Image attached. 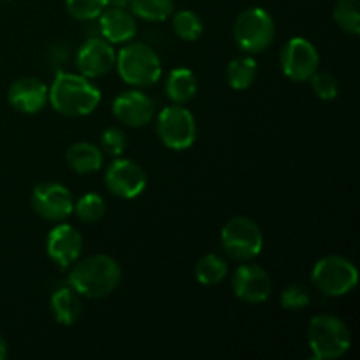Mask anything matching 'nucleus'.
<instances>
[{"instance_id": "obj_1", "label": "nucleus", "mask_w": 360, "mask_h": 360, "mask_svg": "<svg viewBox=\"0 0 360 360\" xmlns=\"http://www.w3.org/2000/svg\"><path fill=\"white\" fill-rule=\"evenodd\" d=\"M102 94L83 74L58 70L48 88V102H51L56 112L69 118L88 116L98 108Z\"/></svg>"}, {"instance_id": "obj_2", "label": "nucleus", "mask_w": 360, "mask_h": 360, "mask_svg": "<svg viewBox=\"0 0 360 360\" xmlns=\"http://www.w3.org/2000/svg\"><path fill=\"white\" fill-rule=\"evenodd\" d=\"M122 267L112 257L97 253L72 264L67 283L86 299H102L118 288Z\"/></svg>"}, {"instance_id": "obj_3", "label": "nucleus", "mask_w": 360, "mask_h": 360, "mask_svg": "<svg viewBox=\"0 0 360 360\" xmlns=\"http://www.w3.org/2000/svg\"><path fill=\"white\" fill-rule=\"evenodd\" d=\"M115 67L127 84L137 88L153 86L162 76V63L151 46L129 42L116 53Z\"/></svg>"}, {"instance_id": "obj_4", "label": "nucleus", "mask_w": 360, "mask_h": 360, "mask_svg": "<svg viewBox=\"0 0 360 360\" xmlns=\"http://www.w3.org/2000/svg\"><path fill=\"white\" fill-rule=\"evenodd\" d=\"M308 345L315 359H340L350 350V329L338 316L316 315L308 326Z\"/></svg>"}, {"instance_id": "obj_5", "label": "nucleus", "mask_w": 360, "mask_h": 360, "mask_svg": "<svg viewBox=\"0 0 360 360\" xmlns=\"http://www.w3.org/2000/svg\"><path fill=\"white\" fill-rule=\"evenodd\" d=\"M274 20L262 7H250L238 16L234 23V41L246 55L262 53L274 41Z\"/></svg>"}, {"instance_id": "obj_6", "label": "nucleus", "mask_w": 360, "mask_h": 360, "mask_svg": "<svg viewBox=\"0 0 360 360\" xmlns=\"http://www.w3.org/2000/svg\"><path fill=\"white\" fill-rule=\"evenodd\" d=\"M311 280L315 287L326 295L341 297L357 287L359 271L347 257L327 255L313 266Z\"/></svg>"}, {"instance_id": "obj_7", "label": "nucleus", "mask_w": 360, "mask_h": 360, "mask_svg": "<svg viewBox=\"0 0 360 360\" xmlns=\"http://www.w3.org/2000/svg\"><path fill=\"white\" fill-rule=\"evenodd\" d=\"M221 245L231 259L250 262L262 252L264 236L252 218L234 217L221 229Z\"/></svg>"}, {"instance_id": "obj_8", "label": "nucleus", "mask_w": 360, "mask_h": 360, "mask_svg": "<svg viewBox=\"0 0 360 360\" xmlns=\"http://www.w3.org/2000/svg\"><path fill=\"white\" fill-rule=\"evenodd\" d=\"M157 134L169 150H188L197 139L195 116L181 104L167 105L157 116Z\"/></svg>"}, {"instance_id": "obj_9", "label": "nucleus", "mask_w": 360, "mask_h": 360, "mask_svg": "<svg viewBox=\"0 0 360 360\" xmlns=\"http://www.w3.org/2000/svg\"><path fill=\"white\" fill-rule=\"evenodd\" d=\"M281 70L288 79L304 83L319 70L320 55L315 44L304 37H294L283 46L280 55Z\"/></svg>"}, {"instance_id": "obj_10", "label": "nucleus", "mask_w": 360, "mask_h": 360, "mask_svg": "<svg viewBox=\"0 0 360 360\" xmlns=\"http://www.w3.org/2000/svg\"><path fill=\"white\" fill-rule=\"evenodd\" d=\"M35 214L49 221H60L69 217L74 210L70 190L58 181L39 183L30 197Z\"/></svg>"}, {"instance_id": "obj_11", "label": "nucleus", "mask_w": 360, "mask_h": 360, "mask_svg": "<svg viewBox=\"0 0 360 360\" xmlns=\"http://www.w3.org/2000/svg\"><path fill=\"white\" fill-rule=\"evenodd\" d=\"M146 172L129 158H116L105 171V186L120 199H136L146 188Z\"/></svg>"}, {"instance_id": "obj_12", "label": "nucleus", "mask_w": 360, "mask_h": 360, "mask_svg": "<svg viewBox=\"0 0 360 360\" xmlns=\"http://www.w3.org/2000/svg\"><path fill=\"white\" fill-rule=\"evenodd\" d=\"M116 51L102 35L88 37L76 53V67L88 79L102 77L115 67Z\"/></svg>"}, {"instance_id": "obj_13", "label": "nucleus", "mask_w": 360, "mask_h": 360, "mask_svg": "<svg viewBox=\"0 0 360 360\" xmlns=\"http://www.w3.org/2000/svg\"><path fill=\"white\" fill-rule=\"evenodd\" d=\"M232 288L241 301L248 304H260L273 294V280L262 266L241 264L232 278Z\"/></svg>"}, {"instance_id": "obj_14", "label": "nucleus", "mask_w": 360, "mask_h": 360, "mask_svg": "<svg viewBox=\"0 0 360 360\" xmlns=\"http://www.w3.org/2000/svg\"><path fill=\"white\" fill-rule=\"evenodd\" d=\"M83 252V238L70 224H58L49 231L46 239V253L62 269L72 266Z\"/></svg>"}, {"instance_id": "obj_15", "label": "nucleus", "mask_w": 360, "mask_h": 360, "mask_svg": "<svg viewBox=\"0 0 360 360\" xmlns=\"http://www.w3.org/2000/svg\"><path fill=\"white\" fill-rule=\"evenodd\" d=\"M112 115L132 129L146 127L155 116V102L141 90L122 91L112 101Z\"/></svg>"}, {"instance_id": "obj_16", "label": "nucleus", "mask_w": 360, "mask_h": 360, "mask_svg": "<svg viewBox=\"0 0 360 360\" xmlns=\"http://www.w3.org/2000/svg\"><path fill=\"white\" fill-rule=\"evenodd\" d=\"M7 101L23 115H35L48 104V86L37 77H20L7 91Z\"/></svg>"}, {"instance_id": "obj_17", "label": "nucleus", "mask_w": 360, "mask_h": 360, "mask_svg": "<svg viewBox=\"0 0 360 360\" xmlns=\"http://www.w3.org/2000/svg\"><path fill=\"white\" fill-rule=\"evenodd\" d=\"M98 32L111 44H127L137 34V23L130 9L108 6L98 16Z\"/></svg>"}, {"instance_id": "obj_18", "label": "nucleus", "mask_w": 360, "mask_h": 360, "mask_svg": "<svg viewBox=\"0 0 360 360\" xmlns=\"http://www.w3.org/2000/svg\"><path fill=\"white\" fill-rule=\"evenodd\" d=\"M65 160L69 167L77 174H90V172H97L104 164V153L101 148L95 144L81 141V143H74L65 151Z\"/></svg>"}, {"instance_id": "obj_19", "label": "nucleus", "mask_w": 360, "mask_h": 360, "mask_svg": "<svg viewBox=\"0 0 360 360\" xmlns=\"http://www.w3.org/2000/svg\"><path fill=\"white\" fill-rule=\"evenodd\" d=\"M51 311L53 316L62 326H72L77 322L81 315L79 294L72 287H60L51 295Z\"/></svg>"}, {"instance_id": "obj_20", "label": "nucleus", "mask_w": 360, "mask_h": 360, "mask_svg": "<svg viewBox=\"0 0 360 360\" xmlns=\"http://www.w3.org/2000/svg\"><path fill=\"white\" fill-rule=\"evenodd\" d=\"M165 91L167 97L174 104L185 105L186 102L192 101L197 94V79L195 74L185 67H178L169 72L167 81H165Z\"/></svg>"}, {"instance_id": "obj_21", "label": "nucleus", "mask_w": 360, "mask_h": 360, "mask_svg": "<svg viewBox=\"0 0 360 360\" xmlns=\"http://www.w3.org/2000/svg\"><path fill=\"white\" fill-rule=\"evenodd\" d=\"M259 74V67L252 56H239L234 58L227 67V83L234 90H246L252 86Z\"/></svg>"}, {"instance_id": "obj_22", "label": "nucleus", "mask_w": 360, "mask_h": 360, "mask_svg": "<svg viewBox=\"0 0 360 360\" xmlns=\"http://www.w3.org/2000/svg\"><path fill=\"white\" fill-rule=\"evenodd\" d=\"M229 273V266L220 255L217 253H207L200 257L195 264V278L200 285L206 287H214L220 281L225 280Z\"/></svg>"}, {"instance_id": "obj_23", "label": "nucleus", "mask_w": 360, "mask_h": 360, "mask_svg": "<svg viewBox=\"0 0 360 360\" xmlns=\"http://www.w3.org/2000/svg\"><path fill=\"white\" fill-rule=\"evenodd\" d=\"M130 13L146 21H164L174 13V0H130Z\"/></svg>"}, {"instance_id": "obj_24", "label": "nucleus", "mask_w": 360, "mask_h": 360, "mask_svg": "<svg viewBox=\"0 0 360 360\" xmlns=\"http://www.w3.org/2000/svg\"><path fill=\"white\" fill-rule=\"evenodd\" d=\"M334 20L341 30L350 35H357L360 32L359 0H338L334 7Z\"/></svg>"}, {"instance_id": "obj_25", "label": "nucleus", "mask_w": 360, "mask_h": 360, "mask_svg": "<svg viewBox=\"0 0 360 360\" xmlns=\"http://www.w3.org/2000/svg\"><path fill=\"white\" fill-rule=\"evenodd\" d=\"M172 28H174L176 35L183 41H197L202 35L204 25L202 20L197 16L193 11H178L172 18Z\"/></svg>"}, {"instance_id": "obj_26", "label": "nucleus", "mask_w": 360, "mask_h": 360, "mask_svg": "<svg viewBox=\"0 0 360 360\" xmlns=\"http://www.w3.org/2000/svg\"><path fill=\"white\" fill-rule=\"evenodd\" d=\"M74 213L77 214L79 220H83L84 224H95V221L101 220L105 213V202L98 193L88 192L84 195H81L79 199L74 202Z\"/></svg>"}, {"instance_id": "obj_27", "label": "nucleus", "mask_w": 360, "mask_h": 360, "mask_svg": "<svg viewBox=\"0 0 360 360\" xmlns=\"http://www.w3.org/2000/svg\"><path fill=\"white\" fill-rule=\"evenodd\" d=\"M67 11L77 21H94L109 6V0H65Z\"/></svg>"}, {"instance_id": "obj_28", "label": "nucleus", "mask_w": 360, "mask_h": 360, "mask_svg": "<svg viewBox=\"0 0 360 360\" xmlns=\"http://www.w3.org/2000/svg\"><path fill=\"white\" fill-rule=\"evenodd\" d=\"M280 302L285 309H290V311H297V309L308 308L309 302H311V294H309L308 287L302 283H290L281 290Z\"/></svg>"}, {"instance_id": "obj_29", "label": "nucleus", "mask_w": 360, "mask_h": 360, "mask_svg": "<svg viewBox=\"0 0 360 360\" xmlns=\"http://www.w3.org/2000/svg\"><path fill=\"white\" fill-rule=\"evenodd\" d=\"M309 81H311V88L315 95L322 101H333L340 94V83H338L336 76H333V74L316 70Z\"/></svg>"}, {"instance_id": "obj_30", "label": "nucleus", "mask_w": 360, "mask_h": 360, "mask_svg": "<svg viewBox=\"0 0 360 360\" xmlns=\"http://www.w3.org/2000/svg\"><path fill=\"white\" fill-rule=\"evenodd\" d=\"M102 150L111 157H122L127 150V136L118 127H109L102 134Z\"/></svg>"}, {"instance_id": "obj_31", "label": "nucleus", "mask_w": 360, "mask_h": 360, "mask_svg": "<svg viewBox=\"0 0 360 360\" xmlns=\"http://www.w3.org/2000/svg\"><path fill=\"white\" fill-rule=\"evenodd\" d=\"M109 6L123 7V9H129V7H130V0H109Z\"/></svg>"}, {"instance_id": "obj_32", "label": "nucleus", "mask_w": 360, "mask_h": 360, "mask_svg": "<svg viewBox=\"0 0 360 360\" xmlns=\"http://www.w3.org/2000/svg\"><path fill=\"white\" fill-rule=\"evenodd\" d=\"M6 355H7V343H6V340L0 336V360L6 359Z\"/></svg>"}]
</instances>
